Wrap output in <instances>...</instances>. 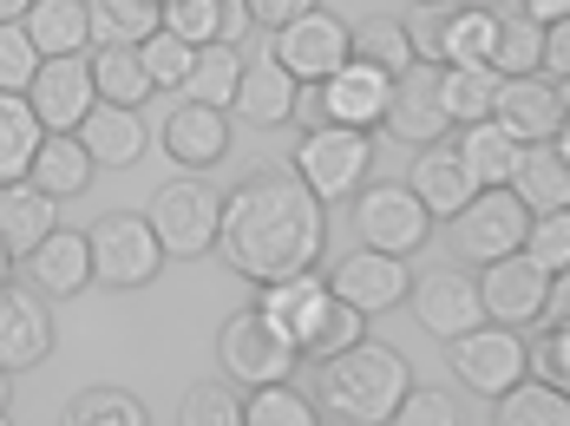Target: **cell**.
<instances>
[{"label": "cell", "mask_w": 570, "mask_h": 426, "mask_svg": "<svg viewBox=\"0 0 570 426\" xmlns=\"http://www.w3.org/2000/svg\"><path fill=\"white\" fill-rule=\"evenodd\" d=\"M322 249H328V204L283 165L249 171L224 197L217 256L243 283L263 289V283H283L302 269H322Z\"/></svg>", "instance_id": "cell-1"}, {"label": "cell", "mask_w": 570, "mask_h": 426, "mask_svg": "<svg viewBox=\"0 0 570 426\" xmlns=\"http://www.w3.org/2000/svg\"><path fill=\"white\" fill-rule=\"evenodd\" d=\"M406 355L400 348H381V341H347L335 355H322L315 361V387H308V400H315V414L335 426H387L400 407V394H406Z\"/></svg>", "instance_id": "cell-2"}, {"label": "cell", "mask_w": 570, "mask_h": 426, "mask_svg": "<svg viewBox=\"0 0 570 426\" xmlns=\"http://www.w3.org/2000/svg\"><path fill=\"white\" fill-rule=\"evenodd\" d=\"M217 217H224V190L204 184V171H184V178L158 184V197H151V210H145L158 249L177 256V262H197V256L217 249Z\"/></svg>", "instance_id": "cell-3"}, {"label": "cell", "mask_w": 570, "mask_h": 426, "mask_svg": "<svg viewBox=\"0 0 570 426\" xmlns=\"http://www.w3.org/2000/svg\"><path fill=\"white\" fill-rule=\"evenodd\" d=\"M86 256H92V283H99V289H118V296H125V289H151L158 269L171 262L138 210H106V217H92Z\"/></svg>", "instance_id": "cell-4"}, {"label": "cell", "mask_w": 570, "mask_h": 426, "mask_svg": "<svg viewBox=\"0 0 570 426\" xmlns=\"http://www.w3.org/2000/svg\"><path fill=\"white\" fill-rule=\"evenodd\" d=\"M374 171V131L354 125H308L302 151H295V178L308 184L322 204H347Z\"/></svg>", "instance_id": "cell-5"}, {"label": "cell", "mask_w": 570, "mask_h": 426, "mask_svg": "<svg viewBox=\"0 0 570 426\" xmlns=\"http://www.w3.org/2000/svg\"><path fill=\"white\" fill-rule=\"evenodd\" d=\"M354 244L367 249H387V256H413V249L426 244V230H433V217H426V204L413 197V184H361L354 197Z\"/></svg>", "instance_id": "cell-6"}, {"label": "cell", "mask_w": 570, "mask_h": 426, "mask_svg": "<svg viewBox=\"0 0 570 426\" xmlns=\"http://www.w3.org/2000/svg\"><path fill=\"white\" fill-rule=\"evenodd\" d=\"M446 224H453V244L465 262H492V256H512L524 244L531 210H524V197H518L512 184H485V190H472L459 204Z\"/></svg>", "instance_id": "cell-7"}, {"label": "cell", "mask_w": 570, "mask_h": 426, "mask_svg": "<svg viewBox=\"0 0 570 426\" xmlns=\"http://www.w3.org/2000/svg\"><path fill=\"white\" fill-rule=\"evenodd\" d=\"M217 361H224L229 380L263 387V380H288L302 355H295V341H288L263 308H243V315H229L224 328H217Z\"/></svg>", "instance_id": "cell-8"}, {"label": "cell", "mask_w": 570, "mask_h": 426, "mask_svg": "<svg viewBox=\"0 0 570 426\" xmlns=\"http://www.w3.org/2000/svg\"><path fill=\"white\" fill-rule=\"evenodd\" d=\"M406 308H413V321H420L433 341H453V335H465V328H479V321H485L479 276H472V269H459V262H440V269L413 276V283H406Z\"/></svg>", "instance_id": "cell-9"}, {"label": "cell", "mask_w": 570, "mask_h": 426, "mask_svg": "<svg viewBox=\"0 0 570 426\" xmlns=\"http://www.w3.org/2000/svg\"><path fill=\"white\" fill-rule=\"evenodd\" d=\"M446 361H453V374L472 387V394H505L518 374H524V341H518V328H505V321H479V328H465V335H453L446 341Z\"/></svg>", "instance_id": "cell-10"}, {"label": "cell", "mask_w": 570, "mask_h": 426, "mask_svg": "<svg viewBox=\"0 0 570 426\" xmlns=\"http://www.w3.org/2000/svg\"><path fill=\"white\" fill-rule=\"evenodd\" d=\"M27 106L47 131H79V119L99 106V86H92V60L86 53H47L33 66V86H27Z\"/></svg>", "instance_id": "cell-11"}, {"label": "cell", "mask_w": 570, "mask_h": 426, "mask_svg": "<svg viewBox=\"0 0 570 426\" xmlns=\"http://www.w3.org/2000/svg\"><path fill=\"white\" fill-rule=\"evenodd\" d=\"M492 119L512 131L518 145H538V138H558L570 119V99L558 79H544V72H512V79H499L492 86Z\"/></svg>", "instance_id": "cell-12"}, {"label": "cell", "mask_w": 570, "mask_h": 426, "mask_svg": "<svg viewBox=\"0 0 570 426\" xmlns=\"http://www.w3.org/2000/svg\"><path fill=\"white\" fill-rule=\"evenodd\" d=\"M269 53L288 66V79H295V86L328 79V72L347 60V20H342V13H328V7H308V13H295L288 27H276Z\"/></svg>", "instance_id": "cell-13"}, {"label": "cell", "mask_w": 570, "mask_h": 426, "mask_svg": "<svg viewBox=\"0 0 570 426\" xmlns=\"http://www.w3.org/2000/svg\"><path fill=\"white\" fill-rule=\"evenodd\" d=\"M381 131H394L400 145H440V138H453L446 106H440V66L413 60L406 72H394V86H387V112H381Z\"/></svg>", "instance_id": "cell-14"}, {"label": "cell", "mask_w": 570, "mask_h": 426, "mask_svg": "<svg viewBox=\"0 0 570 426\" xmlns=\"http://www.w3.org/2000/svg\"><path fill=\"white\" fill-rule=\"evenodd\" d=\"M406 283H413L406 256H387V249H367V244L335 256V269H328V289H335L347 308H361V315H387V308H400L406 303Z\"/></svg>", "instance_id": "cell-15"}, {"label": "cell", "mask_w": 570, "mask_h": 426, "mask_svg": "<svg viewBox=\"0 0 570 426\" xmlns=\"http://www.w3.org/2000/svg\"><path fill=\"white\" fill-rule=\"evenodd\" d=\"M53 355V308L33 283H0V367L27 374Z\"/></svg>", "instance_id": "cell-16"}, {"label": "cell", "mask_w": 570, "mask_h": 426, "mask_svg": "<svg viewBox=\"0 0 570 426\" xmlns=\"http://www.w3.org/2000/svg\"><path fill=\"white\" fill-rule=\"evenodd\" d=\"M472 276H479V303H485V321H505V328H524V321H538L551 269H538V262H531L524 249H512V256H492V262H479Z\"/></svg>", "instance_id": "cell-17"}, {"label": "cell", "mask_w": 570, "mask_h": 426, "mask_svg": "<svg viewBox=\"0 0 570 426\" xmlns=\"http://www.w3.org/2000/svg\"><path fill=\"white\" fill-rule=\"evenodd\" d=\"M79 145L92 151L99 171H125V165H138L145 145H151V131H145V106H112V99H99V106L79 119Z\"/></svg>", "instance_id": "cell-18"}, {"label": "cell", "mask_w": 570, "mask_h": 426, "mask_svg": "<svg viewBox=\"0 0 570 426\" xmlns=\"http://www.w3.org/2000/svg\"><path fill=\"white\" fill-rule=\"evenodd\" d=\"M27 262V283L47 296V303H66V296H79L86 283H92V256H86V230H47L40 244L20 256Z\"/></svg>", "instance_id": "cell-19"}, {"label": "cell", "mask_w": 570, "mask_h": 426, "mask_svg": "<svg viewBox=\"0 0 570 426\" xmlns=\"http://www.w3.org/2000/svg\"><path fill=\"white\" fill-rule=\"evenodd\" d=\"M512 190L524 197V210H564L570 204V131L558 138H538V145H518L512 165Z\"/></svg>", "instance_id": "cell-20"}, {"label": "cell", "mask_w": 570, "mask_h": 426, "mask_svg": "<svg viewBox=\"0 0 570 426\" xmlns=\"http://www.w3.org/2000/svg\"><path fill=\"white\" fill-rule=\"evenodd\" d=\"M224 151H229V112L224 106L184 99L171 119H165V158H177L184 171H210V165H224Z\"/></svg>", "instance_id": "cell-21"}, {"label": "cell", "mask_w": 570, "mask_h": 426, "mask_svg": "<svg viewBox=\"0 0 570 426\" xmlns=\"http://www.w3.org/2000/svg\"><path fill=\"white\" fill-rule=\"evenodd\" d=\"M229 112H243V125H263V131L288 125V119H295V79H288V66L276 60V53H263V60H243Z\"/></svg>", "instance_id": "cell-22"}, {"label": "cell", "mask_w": 570, "mask_h": 426, "mask_svg": "<svg viewBox=\"0 0 570 426\" xmlns=\"http://www.w3.org/2000/svg\"><path fill=\"white\" fill-rule=\"evenodd\" d=\"M406 184H413V197L426 204V217H433V224H446L459 204L479 190V184H472V171L459 165V151L446 145V138H440V145H420V158H413Z\"/></svg>", "instance_id": "cell-23"}, {"label": "cell", "mask_w": 570, "mask_h": 426, "mask_svg": "<svg viewBox=\"0 0 570 426\" xmlns=\"http://www.w3.org/2000/svg\"><path fill=\"white\" fill-rule=\"evenodd\" d=\"M99 178V165H92V151L79 145V131H47L40 145H33V165H27V184H40L47 197H86Z\"/></svg>", "instance_id": "cell-24"}, {"label": "cell", "mask_w": 570, "mask_h": 426, "mask_svg": "<svg viewBox=\"0 0 570 426\" xmlns=\"http://www.w3.org/2000/svg\"><path fill=\"white\" fill-rule=\"evenodd\" d=\"M53 224H59V197H47L40 184H27V178L0 184V244L13 249V262L40 244Z\"/></svg>", "instance_id": "cell-25"}, {"label": "cell", "mask_w": 570, "mask_h": 426, "mask_svg": "<svg viewBox=\"0 0 570 426\" xmlns=\"http://www.w3.org/2000/svg\"><path fill=\"white\" fill-rule=\"evenodd\" d=\"M453 151H459V165L472 171V184H479V190H485V184H512L518 138H512V131H505L499 119H472V125H459Z\"/></svg>", "instance_id": "cell-26"}, {"label": "cell", "mask_w": 570, "mask_h": 426, "mask_svg": "<svg viewBox=\"0 0 570 426\" xmlns=\"http://www.w3.org/2000/svg\"><path fill=\"white\" fill-rule=\"evenodd\" d=\"M322 303H328V276H322V269H302V276H283V283H263V296H256V308L283 328L288 341L308 335V321H315V308Z\"/></svg>", "instance_id": "cell-27"}, {"label": "cell", "mask_w": 570, "mask_h": 426, "mask_svg": "<svg viewBox=\"0 0 570 426\" xmlns=\"http://www.w3.org/2000/svg\"><path fill=\"white\" fill-rule=\"evenodd\" d=\"M165 27V0H86L92 47H138Z\"/></svg>", "instance_id": "cell-28"}, {"label": "cell", "mask_w": 570, "mask_h": 426, "mask_svg": "<svg viewBox=\"0 0 570 426\" xmlns=\"http://www.w3.org/2000/svg\"><path fill=\"white\" fill-rule=\"evenodd\" d=\"M538 40H544V27H538L524 7H492V47H485V66H492L499 79L538 72Z\"/></svg>", "instance_id": "cell-29"}, {"label": "cell", "mask_w": 570, "mask_h": 426, "mask_svg": "<svg viewBox=\"0 0 570 426\" xmlns=\"http://www.w3.org/2000/svg\"><path fill=\"white\" fill-rule=\"evenodd\" d=\"M492 420H499V426H564L570 420V400H564V387L518 374L505 394H492Z\"/></svg>", "instance_id": "cell-30"}, {"label": "cell", "mask_w": 570, "mask_h": 426, "mask_svg": "<svg viewBox=\"0 0 570 426\" xmlns=\"http://www.w3.org/2000/svg\"><path fill=\"white\" fill-rule=\"evenodd\" d=\"M20 27L33 33L40 60H47V53H86V47H92V33H86V0H33V7L20 13Z\"/></svg>", "instance_id": "cell-31"}, {"label": "cell", "mask_w": 570, "mask_h": 426, "mask_svg": "<svg viewBox=\"0 0 570 426\" xmlns=\"http://www.w3.org/2000/svg\"><path fill=\"white\" fill-rule=\"evenodd\" d=\"M347 60L374 66V72H406L413 66V40H406V20H394V13H367L361 27H347Z\"/></svg>", "instance_id": "cell-32"}, {"label": "cell", "mask_w": 570, "mask_h": 426, "mask_svg": "<svg viewBox=\"0 0 570 426\" xmlns=\"http://www.w3.org/2000/svg\"><path fill=\"white\" fill-rule=\"evenodd\" d=\"M236 72H243V53L229 47V40H210V47H197L190 53V72H184V99H197V106H224L236 99Z\"/></svg>", "instance_id": "cell-33"}, {"label": "cell", "mask_w": 570, "mask_h": 426, "mask_svg": "<svg viewBox=\"0 0 570 426\" xmlns=\"http://www.w3.org/2000/svg\"><path fill=\"white\" fill-rule=\"evenodd\" d=\"M47 138V125L33 119V106H27V92H0V184L27 178V165H33V145Z\"/></svg>", "instance_id": "cell-34"}, {"label": "cell", "mask_w": 570, "mask_h": 426, "mask_svg": "<svg viewBox=\"0 0 570 426\" xmlns=\"http://www.w3.org/2000/svg\"><path fill=\"white\" fill-rule=\"evenodd\" d=\"M485 47H492V7L485 0H453L446 33H440V66H485Z\"/></svg>", "instance_id": "cell-35"}, {"label": "cell", "mask_w": 570, "mask_h": 426, "mask_svg": "<svg viewBox=\"0 0 570 426\" xmlns=\"http://www.w3.org/2000/svg\"><path fill=\"white\" fill-rule=\"evenodd\" d=\"M492 86L499 72L492 66H440V106H446V125H472V119H492Z\"/></svg>", "instance_id": "cell-36"}, {"label": "cell", "mask_w": 570, "mask_h": 426, "mask_svg": "<svg viewBox=\"0 0 570 426\" xmlns=\"http://www.w3.org/2000/svg\"><path fill=\"white\" fill-rule=\"evenodd\" d=\"M367 335V315L361 308H347L335 289H328V303L315 308V321H308V335L295 341V355L302 361H322V355H335V348H347V341H361Z\"/></svg>", "instance_id": "cell-37"}, {"label": "cell", "mask_w": 570, "mask_h": 426, "mask_svg": "<svg viewBox=\"0 0 570 426\" xmlns=\"http://www.w3.org/2000/svg\"><path fill=\"white\" fill-rule=\"evenodd\" d=\"M243 426H322V414H315V400H308L302 387L263 380V387H249V400H243Z\"/></svg>", "instance_id": "cell-38"}, {"label": "cell", "mask_w": 570, "mask_h": 426, "mask_svg": "<svg viewBox=\"0 0 570 426\" xmlns=\"http://www.w3.org/2000/svg\"><path fill=\"white\" fill-rule=\"evenodd\" d=\"M92 86H99V99H112V106H145V99H151V79H145V66H138V47H99V53H92Z\"/></svg>", "instance_id": "cell-39"}, {"label": "cell", "mask_w": 570, "mask_h": 426, "mask_svg": "<svg viewBox=\"0 0 570 426\" xmlns=\"http://www.w3.org/2000/svg\"><path fill=\"white\" fill-rule=\"evenodd\" d=\"M66 420L72 426H145V400L138 394H125V387H86V394H72L66 400Z\"/></svg>", "instance_id": "cell-40"}, {"label": "cell", "mask_w": 570, "mask_h": 426, "mask_svg": "<svg viewBox=\"0 0 570 426\" xmlns=\"http://www.w3.org/2000/svg\"><path fill=\"white\" fill-rule=\"evenodd\" d=\"M190 53H197V47H184L165 27H158L151 40H138V66H145V79H151V92H177L184 72H190Z\"/></svg>", "instance_id": "cell-41"}, {"label": "cell", "mask_w": 570, "mask_h": 426, "mask_svg": "<svg viewBox=\"0 0 570 426\" xmlns=\"http://www.w3.org/2000/svg\"><path fill=\"white\" fill-rule=\"evenodd\" d=\"M524 256L538 262V269H570V210H538L531 224H524Z\"/></svg>", "instance_id": "cell-42"}, {"label": "cell", "mask_w": 570, "mask_h": 426, "mask_svg": "<svg viewBox=\"0 0 570 426\" xmlns=\"http://www.w3.org/2000/svg\"><path fill=\"white\" fill-rule=\"evenodd\" d=\"M165 33H177L184 47L224 40V0H165Z\"/></svg>", "instance_id": "cell-43"}, {"label": "cell", "mask_w": 570, "mask_h": 426, "mask_svg": "<svg viewBox=\"0 0 570 426\" xmlns=\"http://www.w3.org/2000/svg\"><path fill=\"white\" fill-rule=\"evenodd\" d=\"M524 374H531V380H551V387H570V335H564V321H544L538 341H524Z\"/></svg>", "instance_id": "cell-44"}, {"label": "cell", "mask_w": 570, "mask_h": 426, "mask_svg": "<svg viewBox=\"0 0 570 426\" xmlns=\"http://www.w3.org/2000/svg\"><path fill=\"white\" fill-rule=\"evenodd\" d=\"M33 66H40V47L20 20H0V92H27L33 86Z\"/></svg>", "instance_id": "cell-45"}, {"label": "cell", "mask_w": 570, "mask_h": 426, "mask_svg": "<svg viewBox=\"0 0 570 426\" xmlns=\"http://www.w3.org/2000/svg\"><path fill=\"white\" fill-rule=\"evenodd\" d=\"M177 426H243V400L229 387H190L177 400Z\"/></svg>", "instance_id": "cell-46"}, {"label": "cell", "mask_w": 570, "mask_h": 426, "mask_svg": "<svg viewBox=\"0 0 570 426\" xmlns=\"http://www.w3.org/2000/svg\"><path fill=\"white\" fill-rule=\"evenodd\" d=\"M453 394L446 387H413L406 380V394H400V407H394V420L400 426H453Z\"/></svg>", "instance_id": "cell-47"}, {"label": "cell", "mask_w": 570, "mask_h": 426, "mask_svg": "<svg viewBox=\"0 0 570 426\" xmlns=\"http://www.w3.org/2000/svg\"><path fill=\"white\" fill-rule=\"evenodd\" d=\"M538 72L564 86V72H570V20H558V27H544V40H538Z\"/></svg>", "instance_id": "cell-48"}, {"label": "cell", "mask_w": 570, "mask_h": 426, "mask_svg": "<svg viewBox=\"0 0 570 426\" xmlns=\"http://www.w3.org/2000/svg\"><path fill=\"white\" fill-rule=\"evenodd\" d=\"M308 7H322V0H243L249 27H263V33H276V27H288V20H295V13H308Z\"/></svg>", "instance_id": "cell-49"}, {"label": "cell", "mask_w": 570, "mask_h": 426, "mask_svg": "<svg viewBox=\"0 0 570 426\" xmlns=\"http://www.w3.org/2000/svg\"><path fill=\"white\" fill-rule=\"evenodd\" d=\"M538 27H558V20H570V0H518Z\"/></svg>", "instance_id": "cell-50"}, {"label": "cell", "mask_w": 570, "mask_h": 426, "mask_svg": "<svg viewBox=\"0 0 570 426\" xmlns=\"http://www.w3.org/2000/svg\"><path fill=\"white\" fill-rule=\"evenodd\" d=\"M7 407H13V374H7V367H0V420H13V414H7Z\"/></svg>", "instance_id": "cell-51"}, {"label": "cell", "mask_w": 570, "mask_h": 426, "mask_svg": "<svg viewBox=\"0 0 570 426\" xmlns=\"http://www.w3.org/2000/svg\"><path fill=\"white\" fill-rule=\"evenodd\" d=\"M27 7H33V0H0V20H20Z\"/></svg>", "instance_id": "cell-52"}, {"label": "cell", "mask_w": 570, "mask_h": 426, "mask_svg": "<svg viewBox=\"0 0 570 426\" xmlns=\"http://www.w3.org/2000/svg\"><path fill=\"white\" fill-rule=\"evenodd\" d=\"M7 276H13V249L0 244V283H7Z\"/></svg>", "instance_id": "cell-53"}, {"label": "cell", "mask_w": 570, "mask_h": 426, "mask_svg": "<svg viewBox=\"0 0 570 426\" xmlns=\"http://www.w3.org/2000/svg\"><path fill=\"white\" fill-rule=\"evenodd\" d=\"M413 7H433V0H413Z\"/></svg>", "instance_id": "cell-54"}]
</instances>
